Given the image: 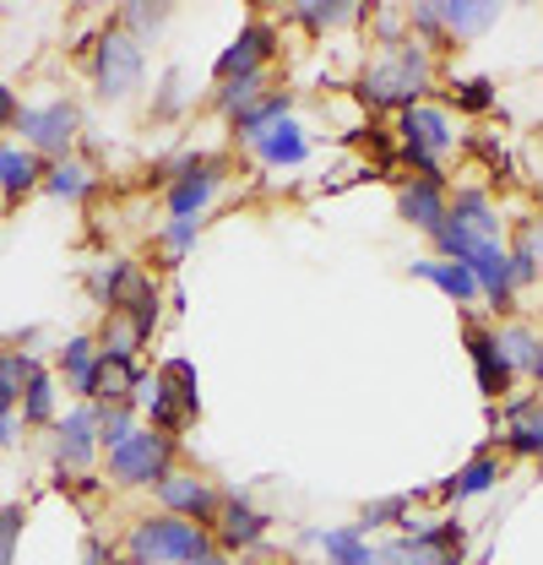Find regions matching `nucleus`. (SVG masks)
Segmentation results:
<instances>
[{
  "instance_id": "11",
  "label": "nucleus",
  "mask_w": 543,
  "mask_h": 565,
  "mask_svg": "<svg viewBox=\"0 0 543 565\" xmlns=\"http://www.w3.org/2000/svg\"><path fill=\"white\" fill-rule=\"evenodd\" d=\"M217 185H223V163H217V158H196V163H191V174H180V180L169 185V217L202 223V212L212 207Z\"/></svg>"
},
{
  "instance_id": "24",
  "label": "nucleus",
  "mask_w": 543,
  "mask_h": 565,
  "mask_svg": "<svg viewBox=\"0 0 543 565\" xmlns=\"http://www.w3.org/2000/svg\"><path fill=\"white\" fill-rule=\"evenodd\" d=\"M500 349H505V359H511V370H517V375H528V381H533V370H539V332H533V327L505 321V327H500Z\"/></svg>"
},
{
  "instance_id": "25",
  "label": "nucleus",
  "mask_w": 543,
  "mask_h": 565,
  "mask_svg": "<svg viewBox=\"0 0 543 565\" xmlns=\"http://www.w3.org/2000/svg\"><path fill=\"white\" fill-rule=\"evenodd\" d=\"M413 500L418 494H386V500H364V511H359V533H381V527H403L407 511H413Z\"/></svg>"
},
{
  "instance_id": "22",
  "label": "nucleus",
  "mask_w": 543,
  "mask_h": 565,
  "mask_svg": "<svg viewBox=\"0 0 543 565\" xmlns=\"http://www.w3.org/2000/svg\"><path fill=\"white\" fill-rule=\"evenodd\" d=\"M39 375V359L22 349H0V408H17L22 403V386Z\"/></svg>"
},
{
  "instance_id": "5",
  "label": "nucleus",
  "mask_w": 543,
  "mask_h": 565,
  "mask_svg": "<svg viewBox=\"0 0 543 565\" xmlns=\"http://www.w3.org/2000/svg\"><path fill=\"white\" fill-rule=\"evenodd\" d=\"M174 473V435H158V429H136L126 446L109 451V484L120 490H141V484H158Z\"/></svg>"
},
{
  "instance_id": "34",
  "label": "nucleus",
  "mask_w": 543,
  "mask_h": 565,
  "mask_svg": "<svg viewBox=\"0 0 543 565\" xmlns=\"http://www.w3.org/2000/svg\"><path fill=\"white\" fill-rule=\"evenodd\" d=\"M196 234H202V223H185V217H169L163 223V250H169V262H180L191 245H196Z\"/></svg>"
},
{
  "instance_id": "45",
  "label": "nucleus",
  "mask_w": 543,
  "mask_h": 565,
  "mask_svg": "<svg viewBox=\"0 0 543 565\" xmlns=\"http://www.w3.org/2000/svg\"><path fill=\"white\" fill-rule=\"evenodd\" d=\"M539 473H543V457H539Z\"/></svg>"
},
{
  "instance_id": "18",
  "label": "nucleus",
  "mask_w": 543,
  "mask_h": 565,
  "mask_svg": "<svg viewBox=\"0 0 543 565\" xmlns=\"http://www.w3.org/2000/svg\"><path fill=\"white\" fill-rule=\"evenodd\" d=\"M256 158H262L267 169H299V163L310 158V137H305V126L288 115L283 126H272L267 137L256 141Z\"/></svg>"
},
{
  "instance_id": "41",
  "label": "nucleus",
  "mask_w": 543,
  "mask_h": 565,
  "mask_svg": "<svg viewBox=\"0 0 543 565\" xmlns=\"http://www.w3.org/2000/svg\"><path fill=\"white\" fill-rule=\"evenodd\" d=\"M191 565H234V561H228V555H223V550H206L202 561H191Z\"/></svg>"
},
{
  "instance_id": "13",
  "label": "nucleus",
  "mask_w": 543,
  "mask_h": 565,
  "mask_svg": "<svg viewBox=\"0 0 543 565\" xmlns=\"http://www.w3.org/2000/svg\"><path fill=\"white\" fill-rule=\"evenodd\" d=\"M55 457L71 473H87L98 457V408H76L55 424Z\"/></svg>"
},
{
  "instance_id": "33",
  "label": "nucleus",
  "mask_w": 543,
  "mask_h": 565,
  "mask_svg": "<svg viewBox=\"0 0 543 565\" xmlns=\"http://www.w3.org/2000/svg\"><path fill=\"white\" fill-rule=\"evenodd\" d=\"M451 104H457L462 115H489V109H494V82H489V76L457 82V87H451Z\"/></svg>"
},
{
  "instance_id": "28",
  "label": "nucleus",
  "mask_w": 543,
  "mask_h": 565,
  "mask_svg": "<svg viewBox=\"0 0 543 565\" xmlns=\"http://www.w3.org/2000/svg\"><path fill=\"white\" fill-rule=\"evenodd\" d=\"M136 435V408L131 403H98V446L115 451Z\"/></svg>"
},
{
  "instance_id": "30",
  "label": "nucleus",
  "mask_w": 543,
  "mask_h": 565,
  "mask_svg": "<svg viewBox=\"0 0 543 565\" xmlns=\"http://www.w3.org/2000/svg\"><path fill=\"white\" fill-rule=\"evenodd\" d=\"M174 392H180V403H185V414L196 419L202 414V392H196V364L191 359H163V370H158Z\"/></svg>"
},
{
  "instance_id": "12",
  "label": "nucleus",
  "mask_w": 543,
  "mask_h": 565,
  "mask_svg": "<svg viewBox=\"0 0 543 565\" xmlns=\"http://www.w3.org/2000/svg\"><path fill=\"white\" fill-rule=\"evenodd\" d=\"M397 212H403L413 228H424L429 239L446 228V212H451V191H446V180H407L403 191H397Z\"/></svg>"
},
{
  "instance_id": "32",
  "label": "nucleus",
  "mask_w": 543,
  "mask_h": 565,
  "mask_svg": "<svg viewBox=\"0 0 543 565\" xmlns=\"http://www.w3.org/2000/svg\"><path fill=\"white\" fill-rule=\"evenodd\" d=\"M93 364H98V343H93V338H71L66 349H61V370L71 375V386H76V392L87 386Z\"/></svg>"
},
{
  "instance_id": "10",
  "label": "nucleus",
  "mask_w": 543,
  "mask_h": 565,
  "mask_svg": "<svg viewBox=\"0 0 543 565\" xmlns=\"http://www.w3.org/2000/svg\"><path fill=\"white\" fill-rule=\"evenodd\" d=\"M277 55V28L251 22L239 28V39L217 55V82H239V76H267V61Z\"/></svg>"
},
{
  "instance_id": "8",
  "label": "nucleus",
  "mask_w": 543,
  "mask_h": 565,
  "mask_svg": "<svg viewBox=\"0 0 543 565\" xmlns=\"http://www.w3.org/2000/svg\"><path fill=\"white\" fill-rule=\"evenodd\" d=\"M272 533V516L262 505H251L245 494H228L223 500V511H217V522H212V544L223 550V555H245V550H262Z\"/></svg>"
},
{
  "instance_id": "16",
  "label": "nucleus",
  "mask_w": 543,
  "mask_h": 565,
  "mask_svg": "<svg viewBox=\"0 0 543 565\" xmlns=\"http://www.w3.org/2000/svg\"><path fill=\"white\" fill-rule=\"evenodd\" d=\"M457 228H468L473 239H500V207L489 202V191L483 185H462L457 196H451V212H446Z\"/></svg>"
},
{
  "instance_id": "36",
  "label": "nucleus",
  "mask_w": 543,
  "mask_h": 565,
  "mask_svg": "<svg viewBox=\"0 0 543 565\" xmlns=\"http://www.w3.org/2000/svg\"><path fill=\"white\" fill-rule=\"evenodd\" d=\"M163 22H169V6H126V11H120V28H126V33H131V28H147V39H152Z\"/></svg>"
},
{
  "instance_id": "35",
  "label": "nucleus",
  "mask_w": 543,
  "mask_h": 565,
  "mask_svg": "<svg viewBox=\"0 0 543 565\" xmlns=\"http://www.w3.org/2000/svg\"><path fill=\"white\" fill-rule=\"evenodd\" d=\"M22 516H28L22 505H6V511H0V565H11V561H17V539H22Z\"/></svg>"
},
{
  "instance_id": "3",
  "label": "nucleus",
  "mask_w": 543,
  "mask_h": 565,
  "mask_svg": "<svg viewBox=\"0 0 543 565\" xmlns=\"http://www.w3.org/2000/svg\"><path fill=\"white\" fill-rule=\"evenodd\" d=\"M397 137H403L397 163L413 169V180H446L440 158L451 152L457 126H451V115H446L440 104H413V109H403V115H397Z\"/></svg>"
},
{
  "instance_id": "37",
  "label": "nucleus",
  "mask_w": 543,
  "mask_h": 565,
  "mask_svg": "<svg viewBox=\"0 0 543 565\" xmlns=\"http://www.w3.org/2000/svg\"><path fill=\"white\" fill-rule=\"evenodd\" d=\"M180 98H185V76H180V71H169V76H163V87H158L152 115H174V109H180Z\"/></svg>"
},
{
  "instance_id": "38",
  "label": "nucleus",
  "mask_w": 543,
  "mask_h": 565,
  "mask_svg": "<svg viewBox=\"0 0 543 565\" xmlns=\"http://www.w3.org/2000/svg\"><path fill=\"white\" fill-rule=\"evenodd\" d=\"M511 250L533 256V262H539V273H543V217H528V223H522V234H517V245H511Z\"/></svg>"
},
{
  "instance_id": "23",
  "label": "nucleus",
  "mask_w": 543,
  "mask_h": 565,
  "mask_svg": "<svg viewBox=\"0 0 543 565\" xmlns=\"http://www.w3.org/2000/svg\"><path fill=\"white\" fill-rule=\"evenodd\" d=\"M44 191H50V196H66V202H82V196L93 191V169L76 163V158H55V163L44 169Z\"/></svg>"
},
{
  "instance_id": "20",
  "label": "nucleus",
  "mask_w": 543,
  "mask_h": 565,
  "mask_svg": "<svg viewBox=\"0 0 543 565\" xmlns=\"http://www.w3.org/2000/svg\"><path fill=\"white\" fill-rule=\"evenodd\" d=\"M44 158L39 152H28V147H0V191L11 196V202H22L33 185H44Z\"/></svg>"
},
{
  "instance_id": "19",
  "label": "nucleus",
  "mask_w": 543,
  "mask_h": 565,
  "mask_svg": "<svg viewBox=\"0 0 543 565\" xmlns=\"http://www.w3.org/2000/svg\"><path fill=\"white\" fill-rule=\"evenodd\" d=\"M316 544H321L327 565H381V550H375L370 533H359L353 522H348V527H321Z\"/></svg>"
},
{
  "instance_id": "29",
  "label": "nucleus",
  "mask_w": 543,
  "mask_h": 565,
  "mask_svg": "<svg viewBox=\"0 0 543 565\" xmlns=\"http://www.w3.org/2000/svg\"><path fill=\"white\" fill-rule=\"evenodd\" d=\"M55 419V381L39 370L28 386H22V424H50Z\"/></svg>"
},
{
  "instance_id": "40",
  "label": "nucleus",
  "mask_w": 543,
  "mask_h": 565,
  "mask_svg": "<svg viewBox=\"0 0 543 565\" xmlns=\"http://www.w3.org/2000/svg\"><path fill=\"white\" fill-rule=\"evenodd\" d=\"M17 440V419H11V408H0V451Z\"/></svg>"
},
{
  "instance_id": "26",
  "label": "nucleus",
  "mask_w": 543,
  "mask_h": 565,
  "mask_svg": "<svg viewBox=\"0 0 543 565\" xmlns=\"http://www.w3.org/2000/svg\"><path fill=\"white\" fill-rule=\"evenodd\" d=\"M288 17H294V22H310L316 33H327V28H342V22L370 17V6H342V0H327V6H288Z\"/></svg>"
},
{
  "instance_id": "27",
  "label": "nucleus",
  "mask_w": 543,
  "mask_h": 565,
  "mask_svg": "<svg viewBox=\"0 0 543 565\" xmlns=\"http://www.w3.org/2000/svg\"><path fill=\"white\" fill-rule=\"evenodd\" d=\"M267 87H272L267 76H239V82H217L212 104H217V109H223V115L234 120V115H245V109H251V104H256V98H262Z\"/></svg>"
},
{
  "instance_id": "21",
  "label": "nucleus",
  "mask_w": 543,
  "mask_h": 565,
  "mask_svg": "<svg viewBox=\"0 0 543 565\" xmlns=\"http://www.w3.org/2000/svg\"><path fill=\"white\" fill-rule=\"evenodd\" d=\"M413 278L435 282L446 299H457V305H473V299H483L478 294V278L468 273V267H457V262H413Z\"/></svg>"
},
{
  "instance_id": "17",
  "label": "nucleus",
  "mask_w": 543,
  "mask_h": 565,
  "mask_svg": "<svg viewBox=\"0 0 543 565\" xmlns=\"http://www.w3.org/2000/svg\"><path fill=\"white\" fill-rule=\"evenodd\" d=\"M288 109H294V93H288V87H267V93H262V98H256L245 115H234V137L256 147L272 126H283V120H288Z\"/></svg>"
},
{
  "instance_id": "1",
  "label": "nucleus",
  "mask_w": 543,
  "mask_h": 565,
  "mask_svg": "<svg viewBox=\"0 0 543 565\" xmlns=\"http://www.w3.org/2000/svg\"><path fill=\"white\" fill-rule=\"evenodd\" d=\"M429 82H435V55H429V44L403 39V44L381 50V61L364 66V76H359L353 93H359L364 109H392V115H403L413 104H424Z\"/></svg>"
},
{
  "instance_id": "2",
  "label": "nucleus",
  "mask_w": 543,
  "mask_h": 565,
  "mask_svg": "<svg viewBox=\"0 0 543 565\" xmlns=\"http://www.w3.org/2000/svg\"><path fill=\"white\" fill-rule=\"evenodd\" d=\"M206 550H217L212 533L196 527V522H185V516H169V511L141 516L131 533H126V561H136V565H191V561H202Z\"/></svg>"
},
{
  "instance_id": "15",
  "label": "nucleus",
  "mask_w": 543,
  "mask_h": 565,
  "mask_svg": "<svg viewBox=\"0 0 543 565\" xmlns=\"http://www.w3.org/2000/svg\"><path fill=\"white\" fill-rule=\"evenodd\" d=\"M494 22H500V6H494V0H440L446 44H468L478 33H489Z\"/></svg>"
},
{
  "instance_id": "4",
  "label": "nucleus",
  "mask_w": 543,
  "mask_h": 565,
  "mask_svg": "<svg viewBox=\"0 0 543 565\" xmlns=\"http://www.w3.org/2000/svg\"><path fill=\"white\" fill-rule=\"evenodd\" d=\"M141 76H147L141 39L126 33L120 22L104 28V33H98V50H93V87H98V98H109V104L131 98L136 87H141Z\"/></svg>"
},
{
  "instance_id": "9",
  "label": "nucleus",
  "mask_w": 543,
  "mask_h": 565,
  "mask_svg": "<svg viewBox=\"0 0 543 565\" xmlns=\"http://www.w3.org/2000/svg\"><path fill=\"white\" fill-rule=\"evenodd\" d=\"M468 359H473V375H478V392L494 403V397H511V386H517V370H511V359L500 349V327H483V321H468Z\"/></svg>"
},
{
  "instance_id": "7",
  "label": "nucleus",
  "mask_w": 543,
  "mask_h": 565,
  "mask_svg": "<svg viewBox=\"0 0 543 565\" xmlns=\"http://www.w3.org/2000/svg\"><path fill=\"white\" fill-rule=\"evenodd\" d=\"M17 126H22V141H28V152H66L76 131H82V109L71 104V98H55V104H39V109H22L17 115Z\"/></svg>"
},
{
  "instance_id": "44",
  "label": "nucleus",
  "mask_w": 543,
  "mask_h": 565,
  "mask_svg": "<svg viewBox=\"0 0 543 565\" xmlns=\"http://www.w3.org/2000/svg\"><path fill=\"white\" fill-rule=\"evenodd\" d=\"M283 565H327V561H283Z\"/></svg>"
},
{
  "instance_id": "39",
  "label": "nucleus",
  "mask_w": 543,
  "mask_h": 565,
  "mask_svg": "<svg viewBox=\"0 0 543 565\" xmlns=\"http://www.w3.org/2000/svg\"><path fill=\"white\" fill-rule=\"evenodd\" d=\"M17 115H22V104H17V93L0 82V131H6V126H17Z\"/></svg>"
},
{
  "instance_id": "6",
  "label": "nucleus",
  "mask_w": 543,
  "mask_h": 565,
  "mask_svg": "<svg viewBox=\"0 0 543 565\" xmlns=\"http://www.w3.org/2000/svg\"><path fill=\"white\" fill-rule=\"evenodd\" d=\"M152 500H158V511L185 516V522H196V527L212 533V522H217V511H223V500H228V494L212 490L202 473H191V468H174L169 479H158V484H152Z\"/></svg>"
},
{
  "instance_id": "42",
  "label": "nucleus",
  "mask_w": 543,
  "mask_h": 565,
  "mask_svg": "<svg viewBox=\"0 0 543 565\" xmlns=\"http://www.w3.org/2000/svg\"><path fill=\"white\" fill-rule=\"evenodd\" d=\"M533 381L543 386V332H539V370H533Z\"/></svg>"
},
{
  "instance_id": "43",
  "label": "nucleus",
  "mask_w": 543,
  "mask_h": 565,
  "mask_svg": "<svg viewBox=\"0 0 543 565\" xmlns=\"http://www.w3.org/2000/svg\"><path fill=\"white\" fill-rule=\"evenodd\" d=\"M104 565H136V561H120V555H109V561H104Z\"/></svg>"
},
{
  "instance_id": "14",
  "label": "nucleus",
  "mask_w": 543,
  "mask_h": 565,
  "mask_svg": "<svg viewBox=\"0 0 543 565\" xmlns=\"http://www.w3.org/2000/svg\"><path fill=\"white\" fill-rule=\"evenodd\" d=\"M500 473H505V462H500V457H494V451L483 446V451H473V457L462 462V473H451V479H446V484H440L435 494H440L446 505H457V500H473V494H489L494 484H500Z\"/></svg>"
},
{
  "instance_id": "31",
  "label": "nucleus",
  "mask_w": 543,
  "mask_h": 565,
  "mask_svg": "<svg viewBox=\"0 0 543 565\" xmlns=\"http://www.w3.org/2000/svg\"><path fill=\"white\" fill-rule=\"evenodd\" d=\"M136 349H141V332H136L126 316H109V327H104V343H98V353H109V359H120V364H136Z\"/></svg>"
}]
</instances>
